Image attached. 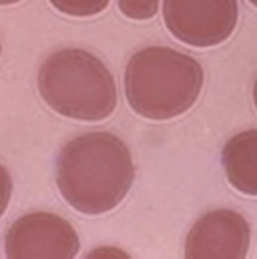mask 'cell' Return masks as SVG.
I'll list each match as a JSON object with an SVG mask.
<instances>
[{"label":"cell","instance_id":"6","mask_svg":"<svg viewBox=\"0 0 257 259\" xmlns=\"http://www.w3.org/2000/svg\"><path fill=\"white\" fill-rule=\"evenodd\" d=\"M251 229L247 219L231 209H215L193 223L185 241V257H245Z\"/></svg>","mask_w":257,"mask_h":259},{"label":"cell","instance_id":"14","mask_svg":"<svg viewBox=\"0 0 257 259\" xmlns=\"http://www.w3.org/2000/svg\"><path fill=\"white\" fill-rule=\"evenodd\" d=\"M0 55H2V45H0Z\"/></svg>","mask_w":257,"mask_h":259},{"label":"cell","instance_id":"10","mask_svg":"<svg viewBox=\"0 0 257 259\" xmlns=\"http://www.w3.org/2000/svg\"><path fill=\"white\" fill-rule=\"evenodd\" d=\"M10 197H12V179H10V173L6 171V167L0 163V217L8 209Z\"/></svg>","mask_w":257,"mask_h":259},{"label":"cell","instance_id":"2","mask_svg":"<svg viewBox=\"0 0 257 259\" xmlns=\"http://www.w3.org/2000/svg\"><path fill=\"white\" fill-rule=\"evenodd\" d=\"M203 66L167 47L137 51L125 68L131 109L149 121H169L187 113L203 89Z\"/></svg>","mask_w":257,"mask_h":259},{"label":"cell","instance_id":"11","mask_svg":"<svg viewBox=\"0 0 257 259\" xmlns=\"http://www.w3.org/2000/svg\"><path fill=\"white\" fill-rule=\"evenodd\" d=\"M20 0H0V6H10V4H16Z\"/></svg>","mask_w":257,"mask_h":259},{"label":"cell","instance_id":"7","mask_svg":"<svg viewBox=\"0 0 257 259\" xmlns=\"http://www.w3.org/2000/svg\"><path fill=\"white\" fill-rule=\"evenodd\" d=\"M229 185L239 193L257 197V129L231 137L221 153Z\"/></svg>","mask_w":257,"mask_h":259},{"label":"cell","instance_id":"8","mask_svg":"<svg viewBox=\"0 0 257 259\" xmlns=\"http://www.w3.org/2000/svg\"><path fill=\"white\" fill-rule=\"evenodd\" d=\"M49 2L59 12H63L66 16H74V18L97 16L111 4V0H49Z\"/></svg>","mask_w":257,"mask_h":259},{"label":"cell","instance_id":"5","mask_svg":"<svg viewBox=\"0 0 257 259\" xmlns=\"http://www.w3.org/2000/svg\"><path fill=\"white\" fill-rule=\"evenodd\" d=\"M80 249L74 227L55 213H26L4 235V253L12 259L76 257Z\"/></svg>","mask_w":257,"mask_h":259},{"label":"cell","instance_id":"4","mask_svg":"<svg viewBox=\"0 0 257 259\" xmlns=\"http://www.w3.org/2000/svg\"><path fill=\"white\" fill-rule=\"evenodd\" d=\"M163 18L183 45L211 49L233 34L239 6L237 0H163Z\"/></svg>","mask_w":257,"mask_h":259},{"label":"cell","instance_id":"13","mask_svg":"<svg viewBox=\"0 0 257 259\" xmlns=\"http://www.w3.org/2000/svg\"><path fill=\"white\" fill-rule=\"evenodd\" d=\"M249 2H251V4H253V6H257V0H249Z\"/></svg>","mask_w":257,"mask_h":259},{"label":"cell","instance_id":"9","mask_svg":"<svg viewBox=\"0 0 257 259\" xmlns=\"http://www.w3.org/2000/svg\"><path fill=\"white\" fill-rule=\"evenodd\" d=\"M161 0H119V10L131 20H149L159 12Z\"/></svg>","mask_w":257,"mask_h":259},{"label":"cell","instance_id":"12","mask_svg":"<svg viewBox=\"0 0 257 259\" xmlns=\"http://www.w3.org/2000/svg\"><path fill=\"white\" fill-rule=\"evenodd\" d=\"M253 103H255V109H257V78H255V84H253Z\"/></svg>","mask_w":257,"mask_h":259},{"label":"cell","instance_id":"3","mask_svg":"<svg viewBox=\"0 0 257 259\" xmlns=\"http://www.w3.org/2000/svg\"><path fill=\"white\" fill-rule=\"evenodd\" d=\"M38 93L59 115L99 123L117 109V84L107 65L82 49H61L38 70Z\"/></svg>","mask_w":257,"mask_h":259},{"label":"cell","instance_id":"1","mask_svg":"<svg viewBox=\"0 0 257 259\" xmlns=\"http://www.w3.org/2000/svg\"><path fill=\"white\" fill-rule=\"evenodd\" d=\"M133 181L131 151L113 133H84L59 153L57 187L64 201L82 215L113 211L127 197Z\"/></svg>","mask_w":257,"mask_h":259}]
</instances>
